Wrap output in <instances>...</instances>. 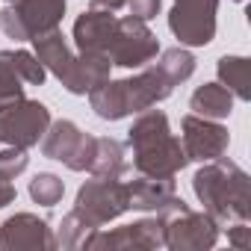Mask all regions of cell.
<instances>
[{
	"mask_svg": "<svg viewBox=\"0 0 251 251\" xmlns=\"http://www.w3.org/2000/svg\"><path fill=\"white\" fill-rule=\"evenodd\" d=\"M177 83L166 74V68L157 62L154 68H145L142 74L136 77H127V80H103L98 83L92 92H89V103L95 109V115L106 118V121H118L124 115H133V112H142V109H151L154 103L166 100L172 95Z\"/></svg>",
	"mask_w": 251,
	"mask_h": 251,
	"instance_id": "cell-1",
	"label": "cell"
},
{
	"mask_svg": "<svg viewBox=\"0 0 251 251\" xmlns=\"http://www.w3.org/2000/svg\"><path fill=\"white\" fill-rule=\"evenodd\" d=\"M127 145L133 151V166L148 177H175L189 160L180 139L172 133L169 118L160 109H142V115L127 130Z\"/></svg>",
	"mask_w": 251,
	"mask_h": 251,
	"instance_id": "cell-2",
	"label": "cell"
},
{
	"mask_svg": "<svg viewBox=\"0 0 251 251\" xmlns=\"http://www.w3.org/2000/svg\"><path fill=\"white\" fill-rule=\"evenodd\" d=\"M192 189L204 204V213H210L219 225L248 222V175L225 154L195 172Z\"/></svg>",
	"mask_w": 251,
	"mask_h": 251,
	"instance_id": "cell-3",
	"label": "cell"
},
{
	"mask_svg": "<svg viewBox=\"0 0 251 251\" xmlns=\"http://www.w3.org/2000/svg\"><path fill=\"white\" fill-rule=\"evenodd\" d=\"M36 56L39 62L53 71V77L71 92V95H89L98 83L109 80V56L103 53H80L74 56L65 45V36L59 30H50L45 36H36Z\"/></svg>",
	"mask_w": 251,
	"mask_h": 251,
	"instance_id": "cell-4",
	"label": "cell"
},
{
	"mask_svg": "<svg viewBox=\"0 0 251 251\" xmlns=\"http://www.w3.org/2000/svg\"><path fill=\"white\" fill-rule=\"evenodd\" d=\"M163 219V236L169 248H213L219 242V222L210 213H195L183 198H172L160 213Z\"/></svg>",
	"mask_w": 251,
	"mask_h": 251,
	"instance_id": "cell-5",
	"label": "cell"
},
{
	"mask_svg": "<svg viewBox=\"0 0 251 251\" xmlns=\"http://www.w3.org/2000/svg\"><path fill=\"white\" fill-rule=\"evenodd\" d=\"M124 210H130V204H127V183H121L118 177H95V180H86L80 186L71 213L92 233V230L103 227L106 222L118 219Z\"/></svg>",
	"mask_w": 251,
	"mask_h": 251,
	"instance_id": "cell-6",
	"label": "cell"
},
{
	"mask_svg": "<svg viewBox=\"0 0 251 251\" xmlns=\"http://www.w3.org/2000/svg\"><path fill=\"white\" fill-rule=\"evenodd\" d=\"M65 0H15V6H6L0 12V27L9 39L27 42L50 30H59Z\"/></svg>",
	"mask_w": 251,
	"mask_h": 251,
	"instance_id": "cell-7",
	"label": "cell"
},
{
	"mask_svg": "<svg viewBox=\"0 0 251 251\" xmlns=\"http://www.w3.org/2000/svg\"><path fill=\"white\" fill-rule=\"evenodd\" d=\"M160 53V42L157 36L148 30V24L142 18H115L112 27V39L106 45V56L112 65L121 68H142L148 65L154 56Z\"/></svg>",
	"mask_w": 251,
	"mask_h": 251,
	"instance_id": "cell-8",
	"label": "cell"
},
{
	"mask_svg": "<svg viewBox=\"0 0 251 251\" xmlns=\"http://www.w3.org/2000/svg\"><path fill=\"white\" fill-rule=\"evenodd\" d=\"M42 154L48 160L65 163L71 172H89L95 154V136L83 133L74 121H50L42 136Z\"/></svg>",
	"mask_w": 251,
	"mask_h": 251,
	"instance_id": "cell-9",
	"label": "cell"
},
{
	"mask_svg": "<svg viewBox=\"0 0 251 251\" xmlns=\"http://www.w3.org/2000/svg\"><path fill=\"white\" fill-rule=\"evenodd\" d=\"M50 124V109L42 100L21 98L18 103L0 109V142L15 148H33L42 142Z\"/></svg>",
	"mask_w": 251,
	"mask_h": 251,
	"instance_id": "cell-10",
	"label": "cell"
},
{
	"mask_svg": "<svg viewBox=\"0 0 251 251\" xmlns=\"http://www.w3.org/2000/svg\"><path fill=\"white\" fill-rule=\"evenodd\" d=\"M216 9L219 0H175L169 12V27L180 45H210L216 36Z\"/></svg>",
	"mask_w": 251,
	"mask_h": 251,
	"instance_id": "cell-11",
	"label": "cell"
},
{
	"mask_svg": "<svg viewBox=\"0 0 251 251\" xmlns=\"http://www.w3.org/2000/svg\"><path fill=\"white\" fill-rule=\"evenodd\" d=\"M48 77L39 56L27 50H0V109L24 98L27 86H42Z\"/></svg>",
	"mask_w": 251,
	"mask_h": 251,
	"instance_id": "cell-12",
	"label": "cell"
},
{
	"mask_svg": "<svg viewBox=\"0 0 251 251\" xmlns=\"http://www.w3.org/2000/svg\"><path fill=\"white\" fill-rule=\"evenodd\" d=\"M180 145H183V154L186 160H198V163H210V160H219L227 145H230V133L225 124H219L216 118H204V115H183L180 121Z\"/></svg>",
	"mask_w": 251,
	"mask_h": 251,
	"instance_id": "cell-13",
	"label": "cell"
},
{
	"mask_svg": "<svg viewBox=\"0 0 251 251\" xmlns=\"http://www.w3.org/2000/svg\"><path fill=\"white\" fill-rule=\"evenodd\" d=\"M166 245L163 236V219H142L133 225H121L112 233H106L103 227L86 233V239L80 242V248H160Z\"/></svg>",
	"mask_w": 251,
	"mask_h": 251,
	"instance_id": "cell-14",
	"label": "cell"
},
{
	"mask_svg": "<svg viewBox=\"0 0 251 251\" xmlns=\"http://www.w3.org/2000/svg\"><path fill=\"white\" fill-rule=\"evenodd\" d=\"M56 236L48 222L33 213H18L0 225V248H53Z\"/></svg>",
	"mask_w": 251,
	"mask_h": 251,
	"instance_id": "cell-15",
	"label": "cell"
},
{
	"mask_svg": "<svg viewBox=\"0 0 251 251\" xmlns=\"http://www.w3.org/2000/svg\"><path fill=\"white\" fill-rule=\"evenodd\" d=\"M175 198V177H148L139 175L133 183H127V204L133 210H163Z\"/></svg>",
	"mask_w": 251,
	"mask_h": 251,
	"instance_id": "cell-16",
	"label": "cell"
},
{
	"mask_svg": "<svg viewBox=\"0 0 251 251\" xmlns=\"http://www.w3.org/2000/svg\"><path fill=\"white\" fill-rule=\"evenodd\" d=\"M189 109L195 115H204V118H227L233 112V95L222 86V83H204L192 92L189 98Z\"/></svg>",
	"mask_w": 251,
	"mask_h": 251,
	"instance_id": "cell-17",
	"label": "cell"
},
{
	"mask_svg": "<svg viewBox=\"0 0 251 251\" xmlns=\"http://www.w3.org/2000/svg\"><path fill=\"white\" fill-rule=\"evenodd\" d=\"M124 145L109 139V136H95V154L89 163V172L95 177H121L127 172V160H124Z\"/></svg>",
	"mask_w": 251,
	"mask_h": 251,
	"instance_id": "cell-18",
	"label": "cell"
},
{
	"mask_svg": "<svg viewBox=\"0 0 251 251\" xmlns=\"http://www.w3.org/2000/svg\"><path fill=\"white\" fill-rule=\"evenodd\" d=\"M219 80L222 86L239 98V100H251V74H248V59L245 56H222L219 59Z\"/></svg>",
	"mask_w": 251,
	"mask_h": 251,
	"instance_id": "cell-19",
	"label": "cell"
},
{
	"mask_svg": "<svg viewBox=\"0 0 251 251\" xmlns=\"http://www.w3.org/2000/svg\"><path fill=\"white\" fill-rule=\"evenodd\" d=\"M62 195H65V183H62V177H56V175H50V172H42V175H36V177L30 180V198H33L36 204H42V207L59 204Z\"/></svg>",
	"mask_w": 251,
	"mask_h": 251,
	"instance_id": "cell-20",
	"label": "cell"
},
{
	"mask_svg": "<svg viewBox=\"0 0 251 251\" xmlns=\"http://www.w3.org/2000/svg\"><path fill=\"white\" fill-rule=\"evenodd\" d=\"M30 157H27V148H15V145H6L0 151V175H6L15 180V175H21L27 169Z\"/></svg>",
	"mask_w": 251,
	"mask_h": 251,
	"instance_id": "cell-21",
	"label": "cell"
},
{
	"mask_svg": "<svg viewBox=\"0 0 251 251\" xmlns=\"http://www.w3.org/2000/svg\"><path fill=\"white\" fill-rule=\"evenodd\" d=\"M160 3H163V0H127L133 18H142V21L154 18V15L160 12Z\"/></svg>",
	"mask_w": 251,
	"mask_h": 251,
	"instance_id": "cell-22",
	"label": "cell"
},
{
	"mask_svg": "<svg viewBox=\"0 0 251 251\" xmlns=\"http://www.w3.org/2000/svg\"><path fill=\"white\" fill-rule=\"evenodd\" d=\"M248 225L245 222H233L230 227H227V239H230V245H236V248H248L251 245V239H248Z\"/></svg>",
	"mask_w": 251,
	"mask_h": 251,
	"instance_id": "cell-23",
	"label": "cell"
},
{
	"mask_svg": "<svg viewBox=\"0 0 251 251\" xmlns=\"http://www.w3.org/2000/svg\"><path fill=\"white\" fill-rule=\"evenodd\" d=\"M15 183H12V177H6V175H0V210H3L6 204H12L15 201Z\"/></svg>",
	"mask_w": 251,
	"mask_h": 251,
	"instance_id": "cell-24",
	"label": "cell"
},
{
	"mask_svg": "<svg viewBox=\"0 0 251 251\" xmlns=\"http://www.w3.org/2000/svg\"><path fill=\"white\" fill-rule=\"evenodd\" d=\"M121 6H127V0H89V9H100V12H118Z\"/></svg>",
	"mask_w": 251,
	"mask_h": 251,
	"instance_id": "cell-25",
	"label": "cell"
},
{
	"mask_svg": "<svg viewBox=\"0 0 251 251\" xmlns=\"http://www.w3.org/2000/svg\"><path fill=\"white\" fill-rule=\"evenodd\" d=\"M239 3H242V0H239Z\"/></svg>",
	"mask_w": 251,
	"mask_h": 251,
	"instance_id": "cell-26",
	"label": "cell"
}]
</instances>
